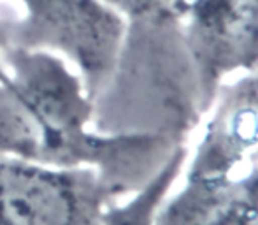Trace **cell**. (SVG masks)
Here are the masks:
<instances>
[{"instance_id":"obj_1","label":"cell","mask_w":258,"mask_h":225,"mask_svg":"<svg viewBox=\"0 0 258 225\" xmlns=\"http://www.w3.org/2000/svg\"><path fill=\"white\" fill-rule=\"evenodd\" d=\"M9 86L34 120L37 162L90 167L121 195L141 190L179 143L160 134H105L93 129V100L63 57L48 49L7 48Z\"/></svg>"},{"instance_id":"obj_2","label":"cell","mask_w":258,"mask_h":225,"mask_svg":"<svg viewBox=\"0 0 258 225\" xmlns=\"http://www.w3.org/2000/svg\"><path fill=\"white\" fill-rule=\"evenodd\" d=\"M92 100L99 132L160 134L188 143L204 115L176 6L125 21L112 71Z\"/></svg>"},{"instance_id":"obj_3","label":"cell","mask_w":258,"mask_h":225,"mask_svg":"<svg viewBox=\"0 0 258 225\" xmlns=\"http://www.w3.org/2000/svg\"><path fill=\"white\" fill-rule=\"evenodd\" d=\"M181 190L155 225H258V71L218 88Z\"/></svg>"},{"instance_id":"obj_4","label":"cell","mask_w":258,"mask_h":225,"mask_svg":"<svg viewBox=\"0 0 258 225\" xmlns=\"http://www.w3.org/2000/svg\"><path fill=\"white\" fill-rule=\"evenodd\" d=\"M6 20L7 48L48 49L63 57L83 79L90 99L112 71L125 20L102 0H13Z\"/></svg>"},{"instance_id":"obj_5","label":"cell","mask_w":258,"mask_h":225,"mask_svg":"<svg viewBox=\"0 0 258 225\" xmlns=\"http://www.w3.org/2000/svg\"><path fill=\"white\" fill-rule=\"evenodd\" d=\"M118 197L90 167L0 157V225H102Z\"/></svg>"},{"instance_id":"obj_6","label":"cell","mask_w":258,"mask_h":225,"mask_svg":"<svg viewBox=\"0 0 258 225\" xmlns=\"http://www.w3.org/2000/svg\"><path fill=\"white\" fill-rule=\"evenodd\" d=\"M202 115L235 72L258 71V0H177Z\"/></svg>"},{"instance_id":"obj_7","label":"cell","mask_w":258,"mask_h":225,"mask_svg":"<svg viewBox=\"0 0 258 225\" xmlns=\"http://www.w3.org/2000/svg\"><path fill=\"white\" fill-rule=\"evenodd\" d=\"M186 144L177 146L150 183L130 194L132 197L128 201H114L107 206L102 225H155L156 213L167 199L174 181L181 174V169L186 162Z\"/></svg>"},{"instance_id":"obj_8","label":"cell","mask_w":258,"mask_h":225,"mask_svg":"<svg viewBox=\"0 0 258 225\" xmlns=\"http://www.w3.org/2000/svg\"><path fill=\"white\" fill-rule=\"evenodd\" d=\"M39 136L34 120L9 83L0 81V157L37 162Z\"/></svg>"},{"instance_id":"obj_9","label":"cell","mask_w":258,"mask_h":225,"mask_svg":"<svg viewBox=\"0 0 258 225\" xmlns=\"http://www.w3.org/2000/svg\"><path fill=\"white\" fill-rule=\"evenodd\" d=\"M4 49H7V32H6V20L0 16V81L9 83V74H7V69L2 62Z\"/></svg>"},{"instance_id":"obj_10","label":"cell","mask_w":258,"mask_h":225,"mask_svg":"<svg viewBox=\"0 0 258 225\" xmlns=\"http://www.w3.org/2000/svg\"><path fill=\"white\" fill-rule=\"evenodd\" d=\"M170 2H172V4H174V2H177V0H170Z\"/></svg>"}]
</instances>
